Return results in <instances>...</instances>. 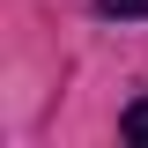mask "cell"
Returning a JSON list of instances; mask_svg holds the SVG:
<instances>
[{
    "label": "cell",
    "instance_id": "cell-1",
    "mask_svg": "<svg viewBox=\"0 0 148 148\" xmlns=\"http://www.w3.org/2000/svg\"><path fill=\"white\" fill-rule=\"evenodd\" d=\"M119 133H126L133 148H148V96H133V104H126V119H119Z\"/></svg>",
    "mask_w": 148,
    "mask_h": 148
},
{
    "label": "cell",
    "instance_id": "cell-2",
    "mask_svg": "<svg viewBox=\"0 0 148 148\" xmlns=\"http://www.w3.org/2000/svg\"><path fill=\"white\" fill-rule=\"evenodd\" d=\"M104 15H148V0H96Z\"/></svg>",
    "mask_w": 148,
    "mask_h": 148
}]
</instances>
